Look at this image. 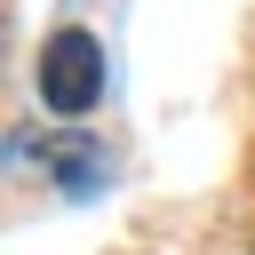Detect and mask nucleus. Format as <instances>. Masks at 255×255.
I'll use <instances>...</instances> for the list:
<instances>
[{"instance_id":"obj_1","label":"nucleus","mask_w":255,"mask_h":255,"mask_svg":"<svg viewBox=\"0 0 255 255\" xmlns=\"http://www.w3.org/2000/svg\"><path fill=\"white\" fill-rule=\"evenodd\" d=\"M32 88H40V104H48L56 120L96 112V96H104V40H96L88 24H56V32L40 40Z\"/></svg>"},{"instance_id":"obj_2","label":"nucleus","mask_w":255,"mask_h":255,"mask_svg":"<svg viewBox=\"0 0 255 255\" xmlns=\"http://www.w3.org/2000/svg\"><path fill=\"white\" fill-rule=\"evenodd\" d=\"M32 159H40V167H48L64 191H88V183L104 175V151H96L80 128H56V135H40V143H32Z\"/></svg>"}]
</instances>
